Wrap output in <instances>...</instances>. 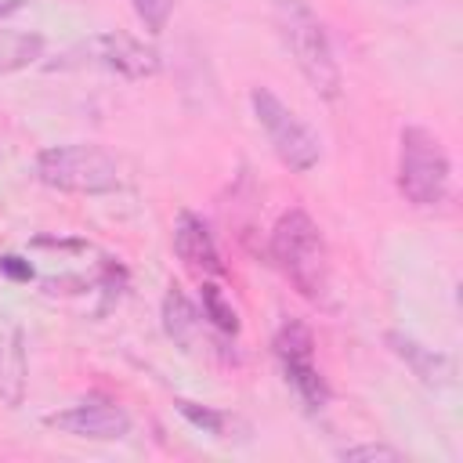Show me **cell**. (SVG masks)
Segmentation results:
<instances>
[{
	"label": "cell",
	"instance_id": "obj_3",
	"mask_svg": "<svg viewBox=\"0 0 463 463\" xmlns=\"http://www.w3.org/2000/svg\"><path fill=\"white\" fill-rule=\"evenodd\" d=\"M449 181H452V163L441 145V137L420 123L402 127L398 134V192L405 203L430 210L449 199Z\"/></svg>",
	"mask_w": 463,
	"mask_h": 463
},
{
	"label": "cell",
	"instance_id": "obj_17",
	"mask_svg": "<svg viewBox=\"0 0 463 463\" xmlns=\"http://www.w3.org/2000/svg\"><path fill=\"white\" fill-rule=\"evenodd\" d=\"M0 275H7V279H14V282H29V279H33V264L22 260V257H14V253H4V257H0Z\"/></svg>",
	"mask_w": 463,
	"mask_h": 463
},
{
	"label": "cell",
	"instance_id": "obj_9",
	"mask_svg": "<svg viewBox=\"0 0 463 463\" xmlns=\"http://www.w3.org/2000/svg\"><path fill=\"white\" fill-rule=\"evenodd\" d=\"M174 253L184 268H192L195 275H221L224 264H221V253H217V242L210 235V224L192 213V210H181L177 221H174Z\"/></svg>",
	"mask_w": 463,
	"mask_h": 463
},
{
	"label": "cell",
	"instance_id": "obj_16",
	"mask_svg": "<svg viewBox=\"0 0 463 463\" xmlns=\"http://www.w3.org/2000/svg\"><path fill=\"white\" fill-rule=\"evenodd\" d=\"M174 4H177V0H130L137 22H141L145 33H152V36H159V33L166 29V22H170V14H174Z\"/></svg>",
	"mask_w": 463,
	"mask_h": 463
},
{
	"label": "cell",
	"instance_id": "obj_2",
	"mask_svg": "<svg viewBox=\"0 0 463 463\" xmlns=\"http://www.w3.org/2000/svg\"><path fill=\"white\" fill-rule=\"evenodd\" d=\"M271 260L293 282V289L307 300H326L329 289V250L322 228L307 210H286L271 228Z\"/></svg>",
	"mask_w": 463,
	"mask_h": 463
},
{
	"label": "cell",
	"instance_id": "obj_6",
	"mask_svg": "<svg viewBox=\"0 0 463 463\" xmlns=\"http://www.w3.org/2000/svg\"><path fill=\"white\" fill-rule=\"evenodd\" d=\"M80 65L105 69L123 80H148L159 72V54H156V47H148L145 40H134L127 33H98L54 61V69H80Z\"/></svg>",
	"mask_w": 463,
	"mask_h": 463
},
{
	"label": "cell",
	"instance_id": "obj_1",
	"mask_svg": "<svg viewBox=\"0 0 463 463\" xmlns=\"http://www.w3.org/2000/svg\"><path fill=\"white\" fill-rule=\"evenodd\" d=\"M271 18H275V33H279L282 47L289 51V58L300 69V76L307 80V87L326 101L340 98L344 76H340V61L333 54V40H329L322 18L304 0H275Z\"/></svg>",
	"mask_w": 463,
	"mask_h": 463
},
{
	"label": "cell",
	"instance_id": "obj_14",
	"mask_svg": "<svg viewBox=\"0 0 463 463\" xmlns=\"http://www.w3.org/2000/svg\"><path fill=\"white\" fill-rule=\"evenodd\" d=\"M203 318H210L213 329H221V333H232V336L239 333V315L228 304L224 289L213 286V282H203Z\"/></svg>",
	"mask_w": 463,
	"mask_h": 463
},
{
	"label": "cell",
	"instance_id": "obj_18",
	"mask_svg": "<svg viewBox=\"0 0 463 463\" xmlns=\"http://www.w3.org/2000/svg\"><path fill=\"white\" fill-rule=\"evenodd\" d=\"M18 4H22V0H4V4H0V14H7V11H14Z\"/></svg>",
	"mask_w": 463,
	"mask_h": 463
},
{
	"label": "cell",
	"instance_id": "obj_10",
	"mask_svg": "<svg viewBox=\"0 0 463 463\" xmlns=\"http://www.w3.org/2000/svg\"><path fill=\"white\" fill-rule=\"evenodd\" d=\"M387 347H391L394 358L405 362V369H409L420 383H427V387H445V383L452 380V358L441 354V351H434V347H427V344H420L416 336H409V333H402V329H391V333H387Z\"/></svg>",
	"mask_w": 463,
	"mask_h": 463
},
{
	"label": "cell",
	"instance_id": "obj_12",
	"mask_svg": "<svg viewBox=\"0 0 463 463\" xmlns=\"http://www.w3.org/2000/svg\"><path fill=\"white\" fill-rule=\"evenodd\" d=\"M199 326H203V315L195 311V304L181 289H166V297H163V329H166V336L181 347H192L195 336H199Z\"/></svg>",
	"mask_w": 463,
	"mask_h": 463
},
{
	"label": "cell",
	"instance_id": "obj_8",
	"mask_svg": "<svg viewBox=\"0 0 463 463\" xmlns=\"http://www.w3.org/2000/svg\"><path fill=\"white\" fill-rule=\"evenodd\" d=\"M43 423L61 430V434L87 438V441H119L130 430L127 409H119L116 402H105V398H87V402H76L69 409H58Z\"/></svg>",
	"mask_w": 463,
	"mask_h": 463
},
{
	"label": "cell",
	"instance_id": "obj_11",
	"mask_svg": "<svg viewBox=\"0 0 463 463\" xmlns=\"http://www.w3.org/2000/svg\"><path fill=\"white\" fill-rule=\"evenodd\" d=\"M29 358H25V333L18 326L0 329V402L18 409L25 402Z\"/></svg>",
	"mask_w": 463,
	"mask_h": 463
},
{
	"label": "cell",
	"instance_id": "obj_13",
	"mask_svg": "<svg viewBox=\"0 0 463 463\" xmlns=\"http://www.w3.org/2000/svg\"><path fill=\"white\" fill-rule=\"evenodd\" d=\"M177 405V412L195 427V430H203V434H210V438H232L228 430H235V416H228V412H221V409H210V405H199V402H188V398H177L174 402Z\"/></svg>",
	"mask_w": 463,
	"mask_h": 463
},
{
	"label": "cell",
	"instance_id": "obj_7",
	"mask_svg": "<svg viewBox=\"0 0 463 463\" xmlns=\"http://www.w3.org/2000/svg\"><path fill=\"white\" fill-rule=\"evenodd\" d=\"M275 354H279L282 373H286L289 387L297 391V398L307 409H322L329 402V383L322 380V373L315 365L311 329L304 322H282L279 333H275Z\"/></svg>",
	"mask_w": 463,
	"mask_h": 463
},
{
	"label": "cell",
	"instance_id": "obj_5",
	"mask_svg": "<svg viewBox=\"0 0 463 463\" xmlns=\"http://www.w3.org/2000/svg\"><path fill=\"white\" fill-rule=\"evenodd\" d=\"M250 109L271 145V152L279 156L282 166H289L293 174H307L318 166L322 159V141L318 134L271 90V87H253L250 90Z\"/></svg>",
	"mask_w": 463,
	"mask_h": 463
},
{
	"label": "cell",
	"instance_id": "obj_15",
	"mask_svg": "<svg viewBox=\"0 0 463 463\" xmlns=\"http://www.w3.org/2000/svg\"><path fill=\"white\" fill-rule=\"evenodd\" d=\"M336 459H344V463H402L405 452H398L394 445H383V441H362V445L336 449Z\"/></svg>",
	"mask_w": 463,
	"mask_h": 463
},
{
	"label": "cell",
	"instance_id": "obj_4",
	"mask_svg": "<svg viewBox=\"0 0 463 463\" xmlns=\"http://www.w3.org/2000/svg\"><path fill=\"white\" fill-rule=\"evenodd\" d=\"M33 174L40 184L69 195H105L119 188V163L101 145H51L36 156Z\"/></svg>",
	"mask_w": 463,
	"mask_h": 463
}]
</instances>
